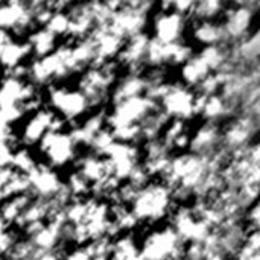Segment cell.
<instances>
[{"instance_id":"cell-1","label":"cell","mask_w":260,"mask_h":260,"mask_svg":"<svg viewBox=\"0 0 260 260\" xmlns=\"http://www.w3.org/2000/svg\"><path fill=\"white\" fill-rule=\"evenodd\" d=\"M78 70L81 69L73 58L72 44H62L58 46L52 53L41 58H35L27 66V78L34 85L38 87L46 85L53 79L66 78Z\"/></svg>"},{"instance_id":"cell-2","label":"cell","mask_w":260,"mask_h":260,"mask_svg":"<svg viewBox=\"0 0 260 260\" xmlns=\"http://www.w3.org/2000/svg\"><path fill=\"white\" fill-rule=\"evenodd\" d=\"M172 203L171 189L165 183H149L137 192L129 209L139 222H154L169 213Z\"/></svg>"},{"instance_id":"cell-3","label":"cell","mask_w":260,"mask_h":260,"mask_svg":"<svg viewBox=\"0 0 260 260\" xmlns=\"http://www.w3.org/2000/svg\"><path fill=\"white\" fill-rule=\"evenodd\" d=\"M117 61H110L99 66H90L84 70L79 79V90L87 96L91 107L101 105L110 98L111 88L117 78Z\"/></svg>"},{"instance_id":"cell-4","label":"cell","mask_w":260,"mask_h":260,"mask_svg":"<svg viewBox=\"0 0 260 260\" xmlns=\"http://www.w3.org/2000/svg\"><path fill=\"white\" fill-rule=\"evenodd\" d=\"M149 9L151 3L146 2H122L108 21V27L120 38L128 40L143 32Z\"/></svg>"},{"instance_id":"cell-5","label":"cell","mask_w":260,"mask_h":260,"mask_svg":"<svg viewBox=\"0 0 260 260\" xmlns=\"http://www.w3.org/2000/svg\"><path fill=\"white\" fill-rule=\"evenodd\" d=\"M50 110L64 120H76L91 108L87 96L79 88H67L61 85H52L47 93Z\"/></svg>"},{"instance_id":"cell-6","label":"cell","mask_w":260,"mask_h":260,"mask_svg":"<svg viewBox=\"0 0 260 260\" xmlns=\"http://www.w3.org/2000/svg\"><path fill=\"white\" fill-rule=\"evenodd\" d=\"M157 108L158 104L145 94L122 101L114 104L111 111L107 113V126L113 129L125 125H140Z\"/></svg>"},{"instance_id":"cell-7","label":"cell","mask_w":260,"mask_h":260,"mask_svg":"<svg viewBox=\"0 0 260 260\" xmlns=\"http://www.w3.org/2000/svg\"><path fill=\"white\" fill-rule=\"evenodd\" d=\"M40 151L52 168H64L75 160L76 143L66 131H49L38 143Z\"/></svg>"},{"instance_id":"cell-8","label":"cell","mask_w":260,"mask_h":260,"mask_svg":"<svg viewBox=\"0 0 260 260\" xmlns=\"http://www.w3.org/2000/svg\"><path fill=\"white\" fill-rule=\"evenodd\" d=\"M104 158L107 161L108 174L120 183L126 181L134 169L142 163L139 146L136 143L125 142H116Z\"/></svg>"},{"instance_id":"cell-9","label":"cell","mask_w":260,"mask_h":260,"mask_svg":"<svg viewBox=\"0 0 260 260\" xmlns=\"http://www.w3.org/2000/svg\"><path fill=\"white\" fill-rule=\"evenodd\" d=\"M64 119L53 113L50 108H40L38 111L32 113V116L24 123L21 134L18 137L21 146H32L41 142V139L49 131H62Z\"/></svg>"},{"instance_id":"cell-10","label":"cell","mask_w":260,"mask_h":260,"mask_svg":"<svg viewBox=\"0 0 260 260\" xmlns=\"http://www.w3.org/2000/svg\"><path fill=\"white\" fill-rule=\"evenodd\" d=\"M29 193L38 200H53L64 190V181L55 168L47 163H38L32 172L27 174Z\"/></svg>"},{"instance_id":"cell-11","label":"cell","mask_w":260,"mask_h":260,"mask_svg":"<svg viewBox=\"0 0 260 260\" xmlns=\"http://www.w3.org/2000/svg\"><path fill=\"white\" fill-rule=\"evenodd\" d=\"M87 38L91 41L94 47V61L91 66H99V64H105L110 61H116L125 44V40L120 38L117 34H114L108 27V24L94 26V29Z\"/></svg>"},{"instance_id":"cell-12","label":"cell","mask_w":260,"mask_h":260,"mask_svg":"<svg viewBox=\"0 0 260 260\" xmlns=\"http://www.w3.org/2000/svg\"><path fill=\"white\" fill-rule=\"evenodd\" d=\"M35 23L29 3L9 0L0 3V29L6 32H26Z\"/></svg>"},{"instance_id":"cell-13","label":"cell","mask_w":260,"mask_h":260,"mask_svg":"<svg viewBox=\"0 0 260 260\" xmlns=\"http://www.w3.org/2000/svg\"><path fill=\"white\" fill-rule=\"evenodd\" d=\"M37 96V85H34L30 81L20 79L11 75H5V78L0 81V108L15 105L23 107Z\"/></svg>"},{"instance_id":"cell-14","label":"cell","mask_w":260,"mask_h":260,"mask_svg":"<svg viewBox=\"0 0 260 260\" xmlns=\"http://www.w3.org/2000/svg\"><path fill=\"white\" fill-rule=\"evenodd\" d=\"M186 26V17L175 11H160L154 18V38L163 43L181 41V35Z\"/></svg>"},{"instance_id":"cell-15","label":"cell","mask_w":260,"mask_h":260,"mask_svg":"<svg viewBox=\"0 0 260 260\" xmlns=\"http://www.w3.org/2000/svg\"><path fill=\"white\" fill-rule=\"evenodd\" d=\"M146 91V79L143 73H131L126 72L120 76L110 93L111 104H119L126 99H133L137 96H143Z\"/></svg>"},{"instance_id":"cell-16","label":"cell","mask_w":260,"mask_h":260,"mask_svg":"<svg viewBox=\"0 0 260 260\" xmlns=\"http://www.w3.org/2000/svg\"><path fill=\"white\" fill-rule=\"evenodd\" d=\"M107 128V113L105 111H96L88 114L82 122L76 123L70 131V137L76 145H87L90 146L91 140L104 129Z\"/></svg>"},{"instance_id":"cell-17","label":"cell","mask_w":260,"mask_h":260,"mask_svg":"<svg viewBox=\"0 0 260 260\" xmlns=\"http://www.w3.org/2000/svg\"><path fill=\"white\" fill-rule=\"evenodd\" d=\"M76 171L90 184H96V183L102 181L104 178H107L110 175L105 158L101 157V155H96L93 152L81 157V160L78 161V169Z\"/></svg>"},{"instance_id":"cell-18","label":"cell","mask_w":260,"mask_h":260,"mask_svg":"<svg viewBox=\"0 0 260 260\" xmlns=\"http://www.w3.org/2000/svg\"><path fill=\"white\" fill-rule=\"evenodd\" d=\"M30 47L27 41H17L11 40L3 50L0 52V64L5 70H14L20 66H24V59L30 55Z\"/></svg>"},{"instance_id":"cell-19","label":"cell","mask_w":260,"mask_h":260,"mask_svg":"<svg viewBox=\"0 0 260 260\" xmlns=\"http://www.w3.org/2000/svg\"><path fill=\"white\" fill-rule=\"evenodd\" d=\"M56 40L58 38L50 30H47L43 26H38L37 29H34L29 34L27 44L30 47V52L35 53L37 58H41V56H46V55L52 53L58 47Z\"/></svg>"},{"instance_id":"cell-20","label":"cell","mask_w":260,"mask_h":260,"mask_svg":"<svg viewBox=\"0 0 260 260\" xmlns=\"http://www.w3.org/2000/svg\"><path fill=\"white\" fill-rule=\"evenodd\" d=\"M110 260H143V257L134 238L131 235H120L113 239Z\"/></svg>"},{"instance_id":"cell-21","label":"cell","mask_w":260,"mask_h":260,"mask_svg":"<svg viewBox=\"0 0 260 260\" xmlns=\"http://www.w3.org/2000/svg\"><path fill=\"white\" fill-rule=\"evenodd\" d=\"M30 200H32V197L29 193L5 200L2 203V206H0V216L5 219V222L8 225H11V224L15 225V222L21 216V213L26 209V206L30 203Z\"/></svg>"},{"instance_id":"cell-22","label":"cell","mask_w":260,"mask_h":260,"mask_svg":"<svg viewBox=\"0 0 260 260\" xmlns=\"http://www.w3.org/2000/svg\"><path fill=\"white\" fill-rule=\"evenodd\" d=\"M64 186H66V190L69 192L72 200L87 198V197H90V192H91V184L78 171L69 174L67 181L64 183Z\"/></svg>"},{"instance_id":"cell-23","label":"cell","mask_w":260,"mask_h":260,"mask_svg":"<svg viewBox=\"0 0 260 260\" xmlns=\"http://www.w3.org/2000/svg\"><path fill=\"white\" fill-rule=\"evenodd\" d=\"M43 27L50 30L56 38L64 37V35L67 37L69 27H70V14H69V11L53 9Z\"/></svg>"},{"instance_id":"cell-24","label":"cell","mask_w":260,"mask_h":260,"mask_svg":"<svg viewBox=\"0 0 260 260\" xmlns=\"http://www.w3.org/2000/svg\"><path fill=\"white\" fill-rule=\"evenodd\" d=\"M37 160L34 158V155L30 154L29 148L26 146H20L15 148L14 154H12V161H11V168L18 172V174H24L27 175L29 172L34 171V168L37 166Z\"/></svg>"},{"instance_id":"cell-25","label":"cell","mask_w":260,"mask_h":260,"mask_svg":"<svg viewBox=\"0 0 260 260\" xmlns=\"http://www.w3.org/2000/svg\"><path fill=\"white\" fill-rule=\"evenodd\" d=\"M117 140L114 139V136H113V133H111V129L107 126V128H104L93 140H91V143H90V149H91V152L93 154H96V155H101V157H105L107 155V152L113 148V145L116 143Z\"/></svg>"},{"instance_id":"cell-26","label":"cell","mask_w":260,"mask_h":260,"mask_svg":"<svg viewBox=\"0 0 260 260\" xmlns=\"http://www.w3.org/2000/svg\"><path fill=\"white\" fill-rule=\"evenodd\" d=\"M90 254L85 248V245L82 247H75L72 251H69L66 256H62L61 260H90Z\"/></svg>"},{"instance_id":"cell-27","label":"cell","mask_w":260,"mask_h":260,"mask_svg":"<svg viewBox=\"0 0 260 260\" xmlns=\"http://www.w3.org/2000/svg\"><path fill=\"white\" fill-rule=\"evenodd\" d=\"M29 260H61V256L56 251H35V254Z\"/></svg>"},{"instance_id":"cell-28","label":"cell","mask_w":260,"mask_h":260,"mask_svg":"<svg viewBox=\"0 0 260 260\" xmlns=\"http://www.w3.org/2000/svg\"><path fill=\"white\" fill-rule=\"evenodd\" d=\"M12 38H11V34L9 32H6V30H2L0 29V52L3 50V47L11 41Z\"/></svg>"},{"instance_id":"cell-29","label":"cell","mask_w":260,"mask_h":260,"mask_svg":"<svg viewBox=\"0 0 260 260\" xmlns=\"http://www.w3.org/2000/svg\"><path fill=\"white\" fill-rule=\"evenodd\" d=\"M6 230H9V225L5 222V219L0 216V233H3V232H6Z\"/></svg>"},{"instance_id":"cell-30","label":"cell","mask_w":260,"mask_h":260,"mask_svg":"<svg viewBox=\"0 0 260 260\" xmlns=\"http://www.w3.org/2000/svg\"><path fill=\"white\" fill-rule=\"evenodd\" d=\"M90 260H110V256H98V257H91Z\"/></svg>"},{"instance_id":"cell-31","label":"cell","mask_w":260,"mask_h":260,"mask_svg":"<svg viewBox=\"0 0 260 260\" xmlns=\"http://www.w3.org/2000/svg\"><path fill=\"white\" fill-rule=\"evenodd\" d=\"M3 201H5V200H3V198H2V195H0V206H2V203H3Z\"/></svg>"}]
</instances>
